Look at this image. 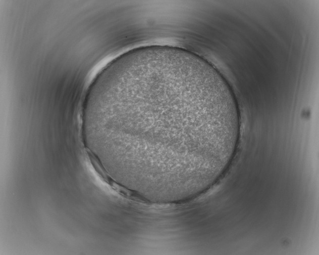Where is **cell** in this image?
<instances>
[{
  "instance_id": "obj_1",
  "label": "cell",
  "mask_w": 319,
  "mask_h": 255,
  "mask_svg": "<svg viewBox=\"0 0 319 255\" xmlns=\"http://www.w3.org/2000/svg\"><path fill=\"white\" fill-rule=\"evenodd\" d=\"M83 133L134 186L196 194L229 168L241 117L231 87L212 65L184 49L156 47L126 56L100 78Z\"/></svg>"
}]
</instances>
